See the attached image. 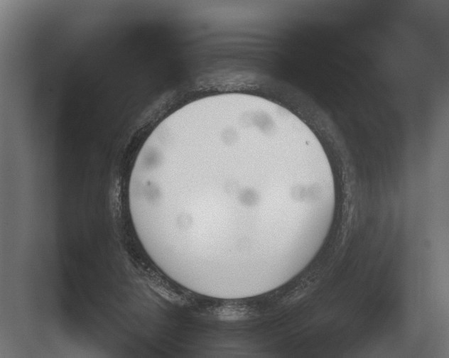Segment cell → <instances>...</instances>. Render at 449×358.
Here are the masks:
<instances>
[{
	"mask_svg": "<svg viewBox=\"0 0 449 358\" xmlns=\"http://www.w3.org/2000/svg\"><path fill=\"white\" fill-rule=\"evenodd\" d=\"M133 179L163 252L224 278L303 255L336 193L328 156L302 120L248 107L198 112L155 134Z\"/></svg>",
	"mask_w": 449,
	"mask_h": 358,
	"instance_id": "obj_1",
	"label": "cell"
},
{
	"mask_svg": "<svg viewBox=\"0 0 449 358\" xmlns=\"http://www.w3.org/2000/svg\"><path fill=\"white\" fill-rule=\"evenodd\" d=\"M245 297H249V296H245ZM239 298H244V297H239ZM233 298H228V299H233Z\"/></svg>",
	"mask_w": 449,
	"mask_h": 358,
	"instance_id": "obj_2",
	"label": "cell"
}]
</instances>
